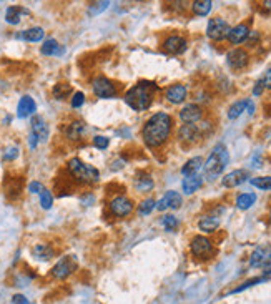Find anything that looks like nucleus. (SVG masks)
Listing matches in <instances>:
<instances>
[{
	"mask_svg": "<svg viewBox=\"0 0 271 304\" xmlns=\"http://www.w3.org/2000/svg\"><path fill=\"white\" fill-rule=\"evenodd\" d=\"M52 93H54V97L57 100H65L70 93H72V86H70L68 83H57L54 86V92Z\"/></svg>",
	"mask_w": 271,
	"mask_h": 304,
	"instance_id": "32",
	"label": "nucleus"
},
{
	"mask_svg": "<svg viewBox=\"0 0 271 304\" xmlns=\"http://www.w3.org/2000/svg\"><path fill=\"white\" fill-rule=\"evenodd\" d=\"M191 253H193L196 258H208V256L213 253L211 241L205 236H195L193 240H191Z\"/></svg>",
	"mask_w": 271,
	"mask_h": 304,
	"instance_id": "8",
	"label": "nucleus"
},
{
	"mask_svg": "<svg viewBox=\"0 0 271 304\" xmlns=\"http://www.w3.org/2000/svg\"><path fill=\"white\" fill-rule=\"evenodd\" d=\"M263 276L261 277H253V279H250V281H246V283H243L241 286H238V288H235L233 291H231L230 294H237V293H241V291H244V289H248V288H251V286H255V284H258V283H263Z\"/></svg>",
	"mask_w": 271,
	"mask_h": 304,
	"instance_id": "38",
	"label": "nucleus"
},
{
	"mask_svg": "<svg viewBox=\"0 0 271 304\" xmlns=\"http://www.w3.org/2000/svg\"><path fill=\"white\" fill-rule=\"evenodd\" d=\"M186 98V86L185 85H172L170 88L167 90V100L173 105H180L183 100Z\"/></svg>",
	"mask_w": 271,
	"mask_h": 304,
	"instance_id": "19",
	"label": "nucleus"
},
{
	"mask_svg": "<svg viewBox=\"0 0 271 304\" xmlns=\"http://www.w3.org/2000/svg\"><path fill=\"white\" fill-rule=\"evenodd\" d=\"M29 145H30V148H35V146L38 145V138L32 133H30V137H29Z\"/></svg>",
	"mask_w": 271,
	"mask_h": 304,
	"instance_id": "47",
	"label": "nucleus"
},
{
	"mask_svg": "<svg viewBox=\"0 0 271 304\" xmlns=\"http://www.w3.org/2000/svg\"><path fill=\"white\" fill-rule=\"evenodd\" d=\"M43 35H45V32H43V28L40 27H32V28H27L24 30V32L20 33V38H24L25 42H40Z\"/></svg>",
	"mask_w": 271,
	"mask_h": 304,
	"instance_id": "27",
	"label": "nucleus"
},
{
	"mask_svg": "<svg viewBox=\"0 0 271 304\" xmlns=\"http://www.w3.org/2000/svg\"><path fill=\"white\" fill-rule=\"evenodd\" d=\"M163 50H165V54H170V55H180L186 50V40L177 35L168 37L167 40L163 42Z\"/></svg>",
	"mask_w": 271,
	"mask_h": 304,
	"instance_id": "13",
	"label": "nucleus"
},
{
	"mask_svg": "<svg viewBox=\"0 0 271 304\" xmlns=\"http://www.w3.org/2000/svg\"><path fill=\"white\" fill-rule=\"evenodd\" d=\"M40 205L43 210H50L52 205H54V196H52L50 191L45 188H43V191L40 193Z\"/></svg>",
	"mask_w": 271,
	"mask_h": 304,
	"instance_id": "36",
	"label": "nucleus"
},
{
	"mask_svg": "<svg viewBox=\"0 0 271 304\" xmlns=\"http://www.w3.org/2000/svg\"><path fill=\"white\" fill-rule=\"evenodd\" d=\"M37 111V105H35L33 98L32 97H22L19 105H17V116L19 118H27V116L33 115Z\"/></svg>",
	"mask_w": 271,
	"mask_h": 304,
	"instance_id": "16",
	"label": "nucleus"
},
{
	"mask_svg": "<svg viewBox=\"0 0 271 304\" xmlns=\"http://www.w3.org/2000/svg\"><path fill=\"white\" fill-rule=\"evenodd\" d=\"M211 5L213 3L210 2V0H196L193 2V12L196 15L200 17H205L210 14V10H211Z\"/></svg>",
	"mask_w": 271,
	"mask_h": 304,
	"instance_id": "31",
	"label": "nucleus"
},
{
	"mask_svg": "<svg viewBox=\"0 0 271 304\" xmlns=\"http://www.w3.org/2000/svg\"><path fill=\"white\" fill-rule=\"evenodd\" d=\"M67 138L68 140H80L82 138V135L85 133V125H84V121H80V120H77V121H73V123H70L68 127H67Z\"/></svg>",
	"mask_w": 271,
	"mask_h": 304,
	"instance_id": "24",
	"label": "nucleus"
},
{
	"mask_svg": "<svg viewBox=\"0 0 271 304\" xmlns=\"http://www.w3.org/2000/svg\"><path fill=\"white\" fill-rule=\"evenodd\" d=\"M91 86H93V93L98 98H113L117 95L115 85L107 77H97L93 80V83H91Z\"/></svg>",
	"mask_w": 271,
	"mask_h": 304,
	"instance_id": "7",
	"label": "nucleus"
},
{
	"mask_svg": "<svg viewBox=\"0 0 271 304\" xmlns=\"http://www.w3.org/2000/svg\"><path fill=\"white\" fill-rule=\"evenodd\" d=\"M170 130H172V116L168 113H155L148 118V121L143 127V141L148 148H156V146L163 145L170 137Z\"/></svg>",
	"mask_w": 271,
	"mask_h": 304,
	"instance_id": "1",
	"label": "nucleus"
},
{
	"mask_svg": "<svg viewBox=\"0 0 271 304\" xmlns=\"http://www.w3.org/2000/svg\"><path fill=\"white\" fill-rule=\"evenodd\" d=\"M25 301H29V299L25 298L24 294H15V296L12 298V303H14V304H24Z\"/></svg>",
	"mask_w": 271,
	"mask_h": 304,
	"instance_id": "44",
	"label": "nucleus"
},
{
	"mask_svg": "<svg viewBox=\"0 0 271 304\" xmlns=\"http://www.w3.org/2000/svg\"><path fill=\"white\" fill-rule=\"evenodd\" d=\"M202 166H203V158L202 156H195V158L188 160V162L183 165L181 173L185 176H193V175H196V171H198Z\"/></svg>",
	"mask_w": 271,
	"mask_h": 304,
	"instance_id": "23",
	"label": "nucleus"
},
{
	"mask_svg": "<svg viewBox=\"0 0 271 304\" xmlns=\"http://www.w3.org/2000/svg\"><path fill=\"white\" fill-rule=\"evenodd\" d=\"M110 5V2H93V3H90L89 5V14L90 15H98V14H102L103 10H107V7Z\"/></svg>",
	"mask_w": 271,
	"mask_h": 304,
	"instance_id": "35",
	"label": "nucleus"
},
{
	"mask_svg": "<svg viewBox=\"0 0 271 304\" xmlns=\"http://www.w3.org/2000/svg\"><path fill=\"white\" fill-rule=\"evenodd\" d=\"M161 223H163V226H165V229H167V231H173V229H177V226H178V220L175 218L173 215L163 216Z\"/></svg>",
	"mask_w": 271,
	"mask_h": 304,
	"instance_id": "39",
	"label": "nucleus"
},
{
	"mask_svg": "<svg viewBox=\"0 0 271 304\" xmlns=\"http://www.w3.org/2000/svg\"><path fill=\"white\" fill-rule=\"evenodd\" d=\"M24 14H27V10L25 8H22V7H8L7 8V12H5V22L7 24H10V25H17V24H20V19H22V15Z\"/></svg>",
	"mask_w": 271,
	"mask_h": 304,
	"instance_id": "25",
	"label": "nucleus"
},
{
	"mask_svg": "<svg viewBox=\"0 0 271 304\" xmlns=\"http://www.w3.org/2000/svg\"><path fill=\"white\" fill-rule=\"evenodd\" d=\"M263 279H265V281H270V279H271V264H270V266H266L265 275H263Z\"/></svg>",
	"mask_w": 271,
	"mask_h": 304,
	"instance_id": "48",
	"label": "nucleus"
},
{
	"mask_svg": "<svg viewBox=\"0 0 271 304\" xmlns=\"http://www.w3.org/2000/svg\"><path fill=\"white\" fill-rule=\"evenodd\" d=\"M255 201H256L255 193H243L237 198V206L240 210H248V208H251L255 205Z\"/></svg>",
	"mask_w": 271,
	"mask_h": 304,
	"instance_id": "29",
	"label": "nucleus"
},
{
	"mask_svg": "<svg viewBox=\"0 0 271 304\" xmlns=\"http://www.w3.org/2000/svg\"><path fill=\"white\" fill-rule=\"evenodd\" d=\"M226 62L231 68H235V70H241L248 65L250 62V57H248V54L244 52L243 49H235L228 52V55H226Z\"/></svg>",
	"mask_w": 271,
	"mask_h": 304,
	"instance_id": "11",
	"label": "nucleus"
},
{
	"mask_svg": "<svg viewBox=\"0 0 271 304\" xmlns=\"http://www.w3.org/2000/svg\"><path fill=\"white\" fill-rule=\"evenodd\" d=\"M77 269V263L72 256H63L62 259H59L57 264L52 268V276L57 277V279H65L72 275Z\"/></svg>",
	"mask_w": 271,
	"mask_h": 304,
	"instance_id": "6",
	"label": "nucleus"
},
{
	"mask_svg": "<svg viewBox=\"0 0 271 304\" xmlns=\"http://www.w3.org/2000/svg\"><path fill=\"white\" fill-rule=\"evenodd\" d=\"M29 191H30V193H38V194H40L42 191H43V186H42V183H38V181H32V183L29 185Z\"/></svg>",
	"mask_w": 271,
	"mask_h": 304,
	"instance_id": "42",
	"label": "nucleus"
},
{
	"mask_svg": "<svg viewBox=\"0 0 271 304\" xmlns=\"http://www.w3.org/2000/svg\"><path fill=\"white\" fill-rule=\"evenodd\" d=\"M250 35V28H248V25L244 24H240L237 27L230 28V33H228V40L233 43V45H240V43H243L244 40Z\"/></svg>",
	"mask_w": 271,
	"mask_h": 304,
	"instance_id": "18",
	"label": "nucleus"
},
{
	"mask_svg": "<svg viewBox=\"0 0 271 304\" xmlns=\"http://www.w3.org/2000/svg\"><path fill=\"white\" fill-rule=\"evenodd\" d=\"M17 156H19V150L12 146V148H8V150L5 151V155H3V158H5V160H14V158H17Z\"/></svg>",
	"mask_w": 271,
	"mask_h": 304,
	"instance_id": "43",
	"label": "nucleus"
},
{
	"mask_svg": "<svg viewBox=\"0 0 271 304\" xmlns=\"http://www.w3.org/2000/svg\"><path fill=\"white\" fill-rule=\"evenodd\" d=\"M248 178H250V173H248L246 170H235L223 178L221 183H223V186H226V188H237V186L243 185Z\"/></svg>",
	"mask_w": 271,
	"mask_h": 304,
	"instance_id": "14",
	"label": "nucleus"
},
{
	"mask_svg": "<svg viewBox=\"0 0 271 304\" xmlns=\"http://www.w3.org/2000/svg\"><path fill=\"white\" fill-rule=\"evenodd\" d=\"M33 256L40 261H49L54 258V249L49 245H37L33 248Z\"/></svg>",
	"mask_w": 271,
	"mask_h": 304,
	"instance_id": "28",
	"label": "nucleus"
},
{
	"mask_svg": "<svg viewBox=\"0 0 271 304\" xmlns=\"http://www.w3.org/2000/svg\"><path fill=\"white\" fill-rule=\"evenodd\" d=\"M110 210L115 216L123 218V216H128L130 213L133 211V201L128 198H125V196H117V198L112 199Z\"/></svg>",
	"mask_w": 271,
	"mask_h": 304,
	"instance_id": "9",
	"label": "nucleus"
},
{
	"mask_svg": "<svg viewBox=\"0 0 271 304\" xmlns=\"http://www.w3.org/2000/svg\"><path fill=\"white\" fill-rule=\"evenodd\" d=\"M183 203V198L178 191H168L163 198L156 203V208L160 211H165V210H178Z\"/></svg>",
	"mask_w": 271,
	"mask_h": 304,
	"instance_id": "10",
	"label": "nucleus"
},
{
	"mask_svg": "<svg viewBox=\"0 0 271 304\" xmlns=\"http://www.w3.org/2000/svg\"><path fill=\"white\" fill-rule=\"evenodd\" d=\"M263 85L266 86V88L271 90V68H270L268 72H266V75H265V78H263Z\"/></svg>",
	"mask_w": 271,
	"mask_h": 304,
	"instance_id": "45",
	"label": "nucleus"
},
{
	"mask_svg": "<svg viewBox=\"0 0 271 304\" xmlns=\"http://www.w3.org/2000/svg\"><path fill=\"white\" fill-rule=\"evenodd\" d=\"M271 261V248L270 246H258L253 254L250 256V266L261 268Z\"/></svg>",
	"mask_w": 271,
	"mask_h": 304,
	"instance_id": "12",
	"label": "nucleus"
},
{
	"mask_svg": "<svg viewBox=\"0 0 271 304\" xmlns=\"http://www.w3.org/2000/svg\"><path fill=\"white\" fill-rule=\"evenodd\" d=\"M155 208H156L155 199L148 198V199H145V201H142V205L138 206V213H140V215H150V213L155 210Z\"/></svg>",
	"mask_w": 271,
	"mask_h": 304,
	"instance_id": "37",
	"label": "nucleus"
},
{
	"mask_svg": "<svg viewBox=\"0 0 271 304\" xmlns=\"http://www.w3.org/2000/svg\"><path fill=\"white\" fill-rule=\"evenodd\" d=\"M228 162H230V153H228V150H226V146L216 145L211 153H210L208 160L203 163L205 171H207L208 176H216L225 170Z\"/></svg>",
	"mask_w": 271,
	"mask_h": 304,
	"instance_id": "3",
	"label": "nucleus"
},
{
	"mask_svg": "<svg viewBox=\"0 0 271 304\" xmlns=\"http://www.w3.org/2000/svg\"><path fill=\"white\" fill-rule=\"evenodd\" d=\"M198 135H200V130L196 125H183L180 132H178V137L185 141H195L198 138Z\"/></svg>",
	"mask_w": 271,
	"mask_h": 304,
	"instance_id": "26",
	"label": "nucleus"
},
{
	"mask_svg": "<svg viewBox=\"0 0 271 304\" xmlns=\"http://www.w3.org/2000/svg\"><path fill=\"white\" fill-rule=\"evenodd\" d=\"M248 103H250V100H240V102L233 103V105L230 107V110H228V118L230 120L238 118V116L241 115L244 110H246Z\"/></svg>",
	"mask_w": 271,
	"mask_h": 304,
	"instance_id": "30",
	"label": "nucleus"
},
{
	"mask_svg": "<svg viewBox=\"0 0 271 304\" xmlns=\"http://www.w3.org/2000/svg\"><path fill=\"white\" fill-rule=\"evenodd\" d=\"M250 183L260 190H271V176H256L251 178Z\"/></svg>",
	"mask_w": 271,
	"mask_h": 304,
	"instance_id": "34",
	"label": "nucleus"
},
{
	"mask_svg": "<svg viewBox=\"0 0 271 304\" xmlns=\"http://www.w3.org/2000/svg\"><path fill=\"white\" fill-rule=\"evenodd\" d=\"M85 103V95L82 92H75L72 97V107L73 108H80Z\"/></svg>",
	"mask_w": 271,
	"mask_h": 304,
	"instance_id": "40",
	"label": "nucleus"
},
{
	"mask_svg": "<svg viewBox=\"0 0 271 304\" xmlns=\"http://www.w3.org/2000/svg\"><path fill=\"white\" fill-rule=\"evenodd\" d=\"M24 304H32V303H30V301H25Z\"/></svg>",
	"mask_w": 271,
	"mask_h": 304,
	"instance_id": "50",
	"label": "nucleus"
},
{
	"mask_svg": "<svg viewBox=\"0 0 271 304\" xmlns=\"http://www.w3.org/2000/svg\"><path fill=\"white\" fill-rule=\"evenodd\" d=\"M93 145L97 146L98 150H105V148H108V145H110V140H108L107 137H95Z\"/></svg>",
	"mask_w": 271,
	"mask_h": 304,
	"instance_id": "41",
	"label": "nucleus"
},
{
	"mask_svg": "<svg viewBox=\"0 0 271 304\" xmlns=\"http://www.w3.org/2000/svg\"><path fill=\"white\" fill-rule=\"evenodd\" d=\"M203 111L202 108L198 105H195V103H190V105L183 107L181 111H180V118L185 121L186 125H191V123H196L200 118H202Z\"/></svg>",
	"mask_w": 271,
	"mask_h": 304,
	"instance_id": "15",
	"label": "nucleus"
},
{
	"mask_svg": "<svg viewBox=\"0 0 271 304\" xmlns=\"http://www.w3.org/2000/svg\"><path fill=\"white\" fill-rule=\"evenodd\" d=\"M198 226L205 233H213V231H216L218 226H220V218L215 215L203 216V218L198 221Z\"/></svg>",
	"mask_w": 271,
	"mask_h": 304,
	"instance_id": "21",
	"label": "nucleus"
},
{
	"mask_svg": "<svg viewBox=\"0 0 271 304\" xmlns=\"http://www.w3.org/2000/svg\"><path fill=\"white\" fill-rule=\"evenodd\" d=\"M68 171L72 173L73 178H77L78 181H84V183H95L100 178V173L97 168L90 166V165H85L80 158L70 160Z\"/></svg>",
	"mask_w": 271,
	"mask_h": 304,
	"instance_id": "4",
	"label": "nucleus"
},
{
	"mask_svg": "<svg viewBox=\"0 0 271 304\" xmlns=\"http://www.w3.org/2000/svg\"><path fill=\"white\" fill-rule=\"evenodd\" d=\"M32 135L38 138V141H45L49 138V125L42 116L35 115L32 118Z\"/></svg>",
	"mask_w": 271,
	"mask_h": 304,
	"instance_id": "17",
	"label": "nucleus"
},
{
	"mask_svg": "<svg viewBox=\"0 0 271 304\" xmlns=\"http://www.w3.org/2000/svg\"><path fill=\"white\" fill-rule=\"evenodd\" d=\"M158 92V86L153 82H138L137 85H133L132 88L126 92L125 95V102L132 110L135 111H143L148 110L153 103V97Z\"/></svg>",
	"mask_w": 271,
	"mask_h": 304,
	"instance_id": "2",
	"label": "nucleus"
},
{
	"mask_svg": "<svg viewBox=\"0 0 271 304\" xmlns=\"http://www.w3.org/2000/svg\"><path fill=\"white\" fill-rule=\"evenodd\" d=\"M135 188L138 191H142V193H145V191H150L153 188V180L150 176L143 175V176H138L137 180H135Z\"/></svg>",
	"mask_w": 271,
	"mask_h": 304,
	"instance_id": "33",
	"label": "nucleus"
},
{
	"mask_svg": "<svg viewBox=\"0 0 271 304\" xmlns=\"http://www.w3.org/2000/svg\"><path fill=\"white\" fill-rule=\"evenodd\" d=\"M40 52L43 55H47V57H62L65 54V49L55 40V38H49V40L43 42Z\"/></svg>",
	"mask_w": 271,
	"mask_h": 304,
	"instance_id": "20",
	"label": "nucleus"
},
{
	"mask_svg": "<svg viewBox=\"0 0 271 304\" xmlns=\"http://www.w3.org/2000/svg\"><path fill=\"white\" fill-rule=\"evenodd\" d=\"M263 88H265V85H263V80H260V82H256V86H255V90H253V93L256 95H261V92H263Z\"/></svg>",
	"mask_w": 271,
	"mask_h": 304,
	"instance_id": "46",
	"label": "nucleus"
},
{
	"mask_svg": "<svg viewBox=\"0 0 271 304\" xmlns=\"http://www.w3.org/2000/svg\"><path fill=\"white\" fill-rule=\"evenodd\" d=\"M202 185H203V180H202V176H198V175H193V176H186L185 180H183V191H185L186 194H193L196 190H200L202 188Z\"/></svg>",
	"mask_w": 271,
	"mask_h": 304,
	"instance_id": "22",
	"label": "nucleus"
},
{
	"mask_svg": "<svg viewBox=\"0 0 271 304\" xmlns=\"http://www.w3.org/2000/svg\"><path fill=\"white\" fill-rule=\"evenodd\" d=\"M230 33V25L226 20L220 19V17H215L208 22V27H207V35L208 38L215 42H220L223 38H226Z\"/></svg>",
	"mask_w": 271,
	"mask_h": 304,
	"instance_id": "5",
	"label": "nucleus"
},
{
	"mask_svg": "<svg viewBox=\"0 0 271 304\" xmlns=\"http://www.w3.org/2000/svg\"><path fill=\"white\" fill-rule=\"evenodd\" d=\"M263 5H265L266 8H271V0H268V2H265Z\"/></svg>",
	"mask_w": 271,
	"mask_h": 304,
	"instance_id": "49",
	"label": "nucleus"
}]
</instances>
